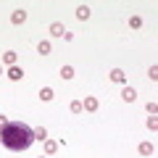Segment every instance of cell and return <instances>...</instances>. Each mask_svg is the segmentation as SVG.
I'll list each match as a JSON object with an SVG mask.
<instances>
[{
  "label": "cell",
  "instance_id": "cell-1",
  "mask_svg": "<svg viewBox=\"0 0 158 158\" xmlns=\"http://www.w3.org/2000/svg\"><path fill=\"white\" fill-rule=\"evenodd\" d=\"M32 142H34V132L24 121H6V127L0 129V145H6L13 153H24Z\"/></svg>",
  "mask_w": 158,
  "mask_h": 158
},
{
  "label": "cell",
  "instance_id": "cell-2",
  "mask_svg": "<svg viewBox=\"0 0 158 158\" xmlns=\"http://www.w3.org/2000/svg\"><path fill=\"white\" fill-rule=\"evenodd\" d=\"M82 108H85V111H98V108H100V100H98L95 95H87L85 100H82Z\"/></svg>",
  "mask_w": 158,
  "mask_h": 158
},
{
  "label": "cell",
  "instance_id": "cell-3",
  "mask_svg": "<svg viewBox=\"0 0 158 158\" xmlns=\"http://www.w3.org/2000/svg\"><path fill=\"white\" fill-rule=\"evenodd\" d=\"M8 79H11V82H19V79L24 77V69L21 66H8V74H6Z\"/></svg>",
  "mask_w": 158,
  "mask_h": 158
},
{
  "label": "cell",
  "instance_id": "cell-4",
  "mask_svg": "<svg viewBox=\"0 0 158 158\" xmlns=\"http://www.w3.org/2000/svg\"><path fill=\"white\" fill-rule=\"evenodd\" d=\"M111 79H113V82H118V85H127V74H124V69H111Z\"/></svg>",
  "mask_w": 158,
  "mask_h": 158
},
{
  "label": "cell",
  "instance_id": "cell-5",
  "mask_svg": "<svg viewBox=\"0 0 158 158\" xmlns=\"http://www.w3.org/2000/svg\"><path fill=\"white\" fill-rule=\"evenodd\" d=\"M137 150H140V156H153V153H156V148H153V142H140V145H137Z\"/></svg>",
  "mask_w": 158,
  "mask_h": 158
},
{
  "label": "cell",
  "instance_id": "cell-6",
  "mask_svg": "<svg viewBox=\"0 0 158 158\" xmlns=\"http://www.w3.org/2000/svg\"><path fill=\"white\" fill-rule=\"evenodd\" d=\"M50 34L53 37H63V34H66V27H63L61 21H53L50 24Z\"/></svg>",
  "mask_w": 158,
  "mask_h": 158
},
{
  "label": "cell",
  "instance_id": "cell-7",
  "mask_svg": "<svg viewBox=\"0 0 158 158\" xmlns=\"http://www.w3.org/2000/svg\"><path fill=\"white\" fill-rule=\"evenodd\" d=\"M24 21H27V11L24 8H19V11L11 13V24H24Z\"/></svg>",
  "mask_w": 158,
  "mask_h": 158
},
{
  "label": "cell",
  "instance_id": "cell-8",
  "mask_svg": "<svg viewBox=\"0 0 158 158\" xmlns=\"http://www.w3.org/2000/svg\"><path fill=\"white\" fill-rule=\"evenodd\" d=\"M58 148H61V142H58V140H45V153H48V156L58 153Z\"/></svg>",
  "mask_w": 158,
  "mask_h": 158
},
{
  "label": "cell",
  "instance_id": "cell-9",
  "mask_svg": "<svg viewBox=\"0 0 158 158\" xmlns=\"http://www.w3.org/2000/svg\"><path fill=\"white\" fill-rule=\"evenodd\" d=\"M53 98H56V92H53V87H42V90H40V100H45V103H50Z\"/></svg>",
  "mask_w": 158,
  "mask_h": 158
},
{
  "label": "cell",
  "instance_id": "cell-10",
  "mask_svg": "<svg viewBox=\"0 0 158 158\" xmlns=\"http://www.w3.org/2000/svg\"><path fill=\"white\" fill-rule=\"evenodd\" d=\"M16 53H13V50H6V53H3V63H8V66H16Z\"/></svg>",
  "mask_w": 158,
  "mask_h": 158
},
{
  "label": "cell",
  "instance_id": "cell-11",
  "mask_svg": "<svg viewBox=\"0 0 158 158\" xmlns=\"http://www.w3.org/2000/svg\"><path fill=\"white\" fill-rule=\"evenodd\" d=\"M121 98H124L127 103H135V98H137V92L132 90V87H124V90H121Z\"/></svg>",
  "mask_w": 158,
  "mask_h": 158
},
{
  "label": "cell",
  "instance_id": "cell-12",
  "mask_svg": "<svg viewBox=\"0 0 158 158\" xmlns=\"http://www.w3.org/2000/svg\"><path fill=\"white\" fill-rule=\"evenodd\" d=\"M50 50H53V45L48 42V40H42V42L37 45V53H42V56H50Z\"/></svg>",
  "mask_w": 158,
  "mask_h": 158
},
{
  "label": "cell",
  "instance_id": "cell-13",
  "mask_svg": "<svg viewBox=\"0 0 158 158\" xmlns=\"http://www.w3.org/2000/svg\"><path fill=\"white\" fill-rule=\"evenodd\" d=\"M77 19H79V21H87V19H90V8H87V6H79L77 8Z\"/></svg>",
  "mask_w": 158,
  "mask_h": 158
},
{
  "label": "cell",
  "instance_id": "cell-14",
  "mask_svg": "<svg viewBox=\"0 0 158 158\" xmlns=\"http://www.w3.org/2000/svg\"><path fill=\"white\" fill-rule=\"evenodd\" d=\"M32 132H34V140H40V142L48 140V129L45 127H37V129H32Z\"/></svg>",
  "mask_w": 158,
  "mask_h": 158
},
{
  "label": "cell",
  "instance_id": "cell-15",
  "mask_svg": "<svg viewBox=\"0 0 158 158\" xmlns=\"http://www.w3.org/2000/svg\"><path fill=\"white\" fill-rule=\"evenodd\" d=\"M61 79H74V66H61Z\"/></svg>",
  "mask_w": 158,
  "mask_h": 158
},
{
  "label": "cell",
  "instance_id": "cell-16",
  "mask_svg": "<svg viewBox=\"0 0 158 158\" xmlns=\"http://www.w3.org/2000/svg\"><path fill=\"white\" fill-rule=\"evenodd\" d=\"M145 124H148V129H150V132H156V129H158V118H156V116H148Z\"/></svg>",
  "mask_w": 158,
  "mask_h": 158
},
{
  "label": "cell",
  "instance_id": "cell-17",
  "mask_svg": "<svg viewBox=\"0 0 158 158\" xmlns=\"http://www.w3.org/2000/svg\"><path fill=\"white\" fill-rule=\"evenodd\" d=\"M69 108H71V113H82V111H85V108H82V100H71Z\"/></svg>",
  "mask_w": 158,
  "mask_h": 158
},
{
  "label": "cell",
  "instance_id": "cell-18",
  "mask_svg": "<svg viewBox=\"0 0 158 158\" xmlns=\"http://www.w3.org/2000/svg\"><path fill=\"white\" fill-rule=\"evenodd\" d=\"M129 27H132V29H140V27H142V19H140V16H132V19H129Z\"/></svg>",
  "mask_w": 158,
  "mask_h": 158
},
{
  "label": "cell",
  "instance_id": "cell-19",
  "mask_svg": "<svg viewBox=\"0 0 158 158\" xmlns=\"http://www.w3.org/2000/svg\"><path fill=\"white\" fill-rule=\"evenodd\" d=\"M145 111L150 113V116H156V113H158V103H148V106H145Z\"/></svg>",
  "mask_w": 158,
  "mask_h": 158
},
{
  "label": "cell",
  "instance_id": "cell-20",
  "mask_svg": "<svg viewBox=\"0 0 158 158\" xmlns=\"http://www.w3.org/2000/svg\"><path fill=\"white\" fill-rule=\"evenodd\" d=\"M148 77H150L153 82H156V79H158V66H150V71H148Z\"/></svg>",
  "mask_w": 158,
  "mask_h": 158
},
{
  "label": "cell",
  "instance_id": "cell-21",
  "mask_svg": "<svg viewBox=\"0 0 158 158\" xmlns=\"http://www.w3.org/2000/svg\"><path fill=\"white\" fill-rule=\"evenodd\" d=\"M6 121H8L6 116H0V129H3V127H6Z\"/></svg>",
  "mask_w": 158,
  "mask_h": 158
},
{
  "label": "cell",
  "instance_id": "cell-22",
  "mask_svg": "<svg viewBox=\"0 0 158 158\" xmlns=\"http://www.w3.org/2000/svg\"><path fill=\"white\" fill-rule=\"evenodd\" d=\"M0 74H3V66H0Z\"/></svg>",
  "mask_w": 158,
  "mask_h": 158
},
{
  "label": "cell",
  "instance_id": "cell-23",
  "mask_svg": "<svg viewBox=\"0 0 158 158\" xmlns=\"http://www.w3.org/2000/svg\"><path fill=\"white\" fill-rule=\"evenodd\" d=\"M40 158H42V156H40Z\"/></svg>",
  "mask_w": 158,
  "mask_h": 158
}]
</instances>
